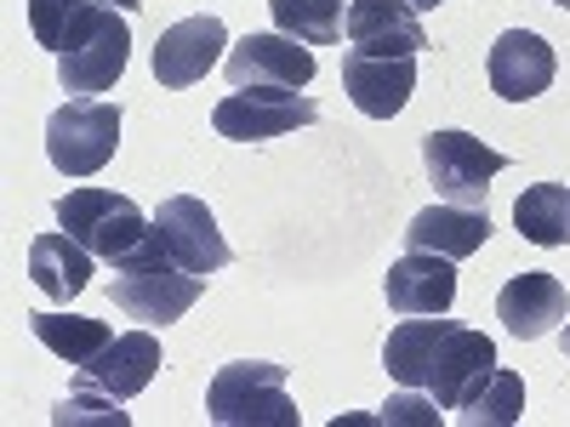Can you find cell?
I'll return each instance as SVG.
<instances>
[{
	"label": "cell",
	"instance_id": "6da1fadb",
	"mask_svg": "<svg viewBox=\"0 0 570 427\" xmlns=\"http://www.w3.org/2000/svg\"><path fill=\"white\" fill-rule=\"evenodd\" d=\"M58 228H69L75 240L109 262V268H131V262H149V257H166L160 240H155V222L137 211V200L115 195V188H69L58 200Z\"/></svg>",
	"mask_w": 570,
	"mask_h": 427
},
{
	"label": "cell",
	"instance_id": "7a4b0ae2",
	"mask_svg": "<svg viewBox=\"0 0 570 427\" xmlns=\"http://www.w3.org/2000/svg\"><path fill=\"white\" fill-rule=\"evenodd\" d=\"M206 416L217 427H297V399L285 388V365L234 359L212 376Z\"/></svg>",
	"mask_w": 570,
	"mask_h": 427
},
{
	"label": "cell",
	"instance_id": "3957f363",
	"mask_svg": "<svg viewBox=\"0 0 570 427\" xmlns=\"http://www.w3.org/2000/svg\"><path fill=\"white\" fill-rule=\"evenodd\" d=\"M120 149V103L104 98H75L63 109H52L46 120V160L63 177H98Z\"/></svg>",
	"mask_w": 570,
	"mask_h": 427
},
{
	"label": "cell",
	"instance_id": "277c9868",
	"mask_svg": "<svg viewBox=\"0 0 570 427\" xmlns=\"http://www.w3.org/2000/svg\"><path fill=\"white\" fill-rule=\"evenodd\" d=\"M200 291H206V279L177 268L171 257H149V262L115 268V285H109L115 308L126 319H137V325H171V319H183L188 308L200 302Z\"/></svg>",
	"mask_w": 570,
	"mask_h": 427
},
{
	"label": "cell",
	"instance_id": "5b68a950",
	"mask_svg": "<svg viewBox=\"0 0 570 427\" xmlns=\"http://www.w3.org/2000/svg\"><path fill=\"white\" fill-rule=\"evenodd\" d=\"M422 166L451 206H485L491 177L508 166V155L480 142L473 131H428L422 137Z\"/></svg>",
	"mask_w": 570,
	"mask_h": 427
},
{
	"label": "cell",
	"instance_id": "8992f818",
	"mask_svg": "<svg viewBox=\"0 0 570 427\" xmlns=\"http://www.w3.org/2000/svg\"><path fill=\"white\" fill-rule=\"evenodd\" d=\"M320 120V103L303 91H279V86H252V91H228L212 109L217 137L228 142H268V137H292Z\"/></svg>",
	"mask_w": 570,
	"mask_h": 427
},
{
	"label": "cell",
	"instance_id": "52a82bcc",
	"mask_svg": "<svg viewBox=\"0 0 570 427\" xmlns=\"http://www.w3.org/2000/svg\"><path fill=\"white\" fill-rule=\"evenodd\" d=\"M155 240H160V251H166L177 268L200 274V279H212V274L228 268V257H234L228 240H223V228H217V217H212V206L195 200V195L160 200V211H155Z\"/></svg>",
	"mask_w": 570,
	"mask_h": 427
},
{
	"label": "cell",
	"instance_id": "ba28073f",
	"mask_svg": "<svg viewBox=\"0 0 570 427\" xmlns=\"http://www.w3.org/2000/svg\"><path fill=\"white\" fill-rule=\"evenodd\" d=\"M223 75L234 91H252V86H279V91H303L314 80V52L292 34H246L234 40V52L223 58Z\"/></svg>",
	"mask_w": 570,
	"mask_h": 427
},
{
	"label": "cell",
	"instance_id": "9c48e42d",
	"mask_svg": "<svg viewBox=\"0 0 570 427\" xmlns=\"http://www.w3.org/2000/svg\"><path fill=\"white\" fill-rule=\"evenodd\" d=\"M223 46H228V29H223V18H212V12L171 23V29L155 40V80H160L166 91L200 86V80L223 63Z\"/></svg>",
	"mask_w": 570,
	"mask_h": 427
},
{
	"label": "cell",
	"instance_id": "30bf717a",
	"mask_svg": "<svg viewBox=\"0 0 570 427\" xmlns=\"http://www.w3.org/2000/svg\"><path fill=\"white\" fill-rule=\"evenodd\" d=\"M485 75H491V91H497V98H508V103H531V98H542V91L553 86L559 58H553V46H548L542 34H531V29H508V34H497V46H491Z\"/></svg>",
	"mask_w": 570,
	"mask_h": 427
},
{
	"label": "cell",
	"instance_id": "8fae6325",
	"mask_svg": "<svg viewBox=\"0 0 570 427\" xmlns=\"http://www.w3.org/2000/svg\"><path fill=\"white\" fill-rule=\"evenodd\" d=\"M491 370H497V342L480 337V330L451 325L445 342H440V354H434V365H428V383H422V388L434 394L440 410H462L468 394L480 388Z\"/></svg>",
	"mask_w": 570,
	"mask_h": 427
},
{
	"label": "cell",
	"instance_id": "7c38bea8",
	"mask_svg": "<svg viewBox=\"0 0 570 427\" xmlns=\"http://www.w3.org/2000/svg\"><path fill=\"white\" fill-rule=\"evenodd\" d=\"M343 91L348 103L371 120H394L411 91H416V58H371V52H343Z\"/></svg>",
	"mask_w": 570,
	"mask_h": 427
},
{
	"label": "cell",
	"instance_id": "4fadbf2b",
	"mask_svg": "<svg viewBox=\"0 0 570 427\" xmlns=\"http://www.w3.org/2000/svg\"><path fill=\"white\" fill-rule=\"evenodd\" d=\"M126 63H131V23H126V12H109L104 29L86 46L58 58V86L75 91V98H98V91H109L126 75Z\"/></svg>",
	"mask_w": 570,
	"mask_h": 427
},
{
	"label": "cell",
	"instance_id": "5bb4252c",
	"mask_svg": "<svg viewBox=\"0 0 570 427\" xmlns=\"http://www.w3.org/2000/svg\"><path fill=\"white\" fill-rule=\"evenodd\" d=\"M160 342L149 337V330H126V337H115L104 354H91L80 365V388H98L109 399H137L142 388L155 383V370H160Z\"/></svg>",
	"mask_w": 570,
	"mask_h": 427
},
{
	"label": "cell",
	"instance_id": "9a60e30c",
	"mask_svg": "<svg viewBox=\"0 0 570 427\" xmlns=\"http://www.w3.org/2000/svg\"><path fill=\"white\" fill-rule=\"evenodd\" d=\"M348 46L371 58H416L428 29L411 0H354L348 7Z\"/></svg>",
	"mask_w": 570,
	"mask_h": 427
},
{
	"label": "cell",
	"instance_id": "2e32d148",
	"mask_svg": "<svg viewBox=\"0 0 570 427\" xmlns=\"http://www.w3.org/2000/svg\"><path fill=\"white\" fill-rule=\"evenodd\" d=\"M497 319H502L508 337L537 342V337H548L559 319H570V297H564V285L553 274L531 268V274H513L497 291Z\"/></svg>",
	"mask_w": 570,
	"mask_h": 427
},
{
	"label": "cell",
	"instance_id": "e0dca14e",
	"mask_svg": "<svg viewBox=\"0 0 570 427\" xmlns=\"http://www.w3.org/2000/svg\"><path fill=\"white\" fill-rule=\"evenodd\" d=\"M383 297L394 314H451L456 268H451V257H434V251H405L383 279Z\"/></svg>",
	"mask_w": 570,
	"mask_h": 427
},
{
	"label": "cell",
	"instance_id": "ac0fdd59",
	"mask_svg": "<svg viewBox=\"0 0 570 427\" xmlns=\"http://www.w3.org/2000/svg\"><path fill=\"white\" fill-rule=\"evenodd\" d=\"M485 240H491L485 206H451V200L416 211L411 228H405V251H434V257H451V262L473 257Z\"/></svg>",
	"mask_w": 570,
	"mask_h": 427
},
{
	"label": "cell",
	"instance_id": "d6986e66",
	"mask_svg": "<svg viewBox=\"0 0 570 427\" xmlns=\"http://www.w3.org/2000/svg\"><path fill=\"white\" fill-rule=\"evenodd\" d=\"M29 279H35V291H40V297L75 302L86 285H91V251L75 240L69 228L35 234V246H29Z\"/></svg>",
	"mask_w": 570,
	"mask_h": 427
},
{
	"label": "cell",
	"instance_id": "ffe728a7",
	"mask_svg": "<svg viewBox=\"0 0 570 427\" xmlns=\"http://www.w3.org/2000/svg\"><path fill=\"white\" fill-rule=\"evenodd\" d=\"M445 330H451L445 314H400V325L389 330V342H383V365H389V376L400 388H422L428 383V365H434Z\"/></svg>",
	"mask_w": 570,
	"mask_h": 427
},
{
	"label": "cell",
	"instance_id": "44dd1931",
	"mask_svg": "<svg viewBox=\"0 0 570 427\" xmlns=\"http://www.w3.org/2000/svg\"><path fill=\"white\" fill-rule=\"evenodd\" d=\"M109 12L115 7H104V0H29V29L46 52L63 58V52H75V46H86L98 34Z\"/></svg>",
	"mask_w": 570,
	"mask_h": 427
},
{
	"label": "cell",
	"instance_id": "7402d4cb",
	"mask_svg": "<svg viewBox=\"0 0 570 427\" xmlns=\"http://www.w3.org/2000/svg\"><path fill=\"white\" fill-rule=\"evenodd\" d=\"M29 330L46 354H58L63 365H86L91 354H104L115 342L109 319H86V314H29Z\"/></svg>",
	"mask_w": 570,
	"mask_h": 427
},
{
	"label": "cell",
	"instance_id": "603a6c76",
	"mask_svg": "<svg viewBox=\"0 0 570 427\" xmlns=\"http://www.w3.org/2000/svg\"><path fill=\"white\" fill-rule=\"evenodd\" d=\"M513 228L542 251L570 246V188L564 182H531L525 195L513 200Z\"/></svg>",
	"mask_w": 570,
	"mask_h": 427
},
{
	"label": "cell",
	"instance_id": "cb8c5ba5",
	"mask_svg": "<svg viewBox=\"0 0 570 427\" xmlns=\"http://www.w3.org/2000/svg\"><path fill=\"white\" fill-rule=\"evenodd\" d=\"M268 18H274L279 34H292L303 46H331L348 29L343 0H268Z\"/></svg>",
	"mask_w": 570,
	"mask_h": 427
},
{
	"label": "cell",
	"instance_id": "d4e9b609",
	"mask_svg": "<svg viewBox=\"0 0 570 427\" xmlns=\"http://www.w3.org/2000/svg\"><path fill=\"white\" fill-rule=\"evenodd\" d=\"M519 410H525V376L497 365L485 383L468 394V405L456 410V421H462V427H513Z\"/></svg>",
	"mask_w": 570,
	"mask_h": 427
},
{
	"label": "cell",
	"instance_id": "484cf974",
	"mask_svg": "<svg viewBox=\"0 0 570 427\" xmlns=\"http://www.w3.org/2000/svg\"><path fill=\"white\" fill-rule=\"evenodd\" d=\"M52 421L58 427H131V416L120 410V399L98 394V388H75L69 399L52 405Z\"/></svg>",
	"mask_w": 570,
	"mask_h": 427
},
{
	"label": "cell",
	"instance_id": "4316f807",
	"mask_svg": "<svg viewBox=\"0 0 570 427\" xmlns=\"http://www.w3.org/2000/svg\"><path fill=\"white\" fill-rule=\"evenodd\" d=\"M383 427H440V410L428 405L416 388H400L389 405H383V416H376Z\"/></svg>",
	"mask_w": 570,
	"mask_h": 427
},
{
	"label": "cell",
	"instance_id": "83f0119b",
	"mask_svg": "<svg viewBox=\"0 0 570 427\" xmlns=\"http://www.w3.org/2000/svg\"><path fill=\"white\" fill-rule=\"evenodd\" d=\"M104 7H115V12H137L142 0H104Z\"/></svg>",
	"mask_w": 570,
	"mask_h": 427
},
{
	"label": "cell",
	"instance_id": "f1b7e54d",
	"mask_svg": "<svg viewBox=\"0 0 570 427\" xmlns=\"http://www.w3.org/2000/svg\"><path fill=\"white\" fill-rule=\"evenodd\" d=\"M559 348H564V359H570V319H564V330H559Z\"/></svg>",
	"mask_w": 570,
	"mask_h": 427
},
{
	"label": "cell",
	"instance_id": "f546056e",
	"mask_svg": "<svg viewBox=\"0 0 570 427\" xmlns=\"http://www.w3.org/2000/svg\"><path fill=\"white\" fill-rule=\"evenodd\" d=\"M411 7H416V12H434V7H440V0H411Z\"/></svg>",
	"mask_w": 570,
	"mask_h": 427
},
{
	"label": "cell",
	"instance_id": "4dcf8cb0",
	"mask_svg": "<svg viewBox=\"0 0 570 427\" xmlns=\"http://www.w3.org/2000/svg\"><path fill=\"white\" fill-rule=\"evenodd\" d=\"M548 7H564V12H570V0H548Z\"/></svg>",
	"mask_w": 570,
	"mask_h": 427
}]
</instances>
